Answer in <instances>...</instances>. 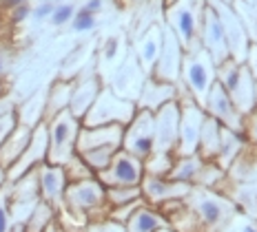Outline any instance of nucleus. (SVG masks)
Listing matches in <instances>:
<instances>
[{
    "instance_id": "0eeeda50",
    "label": "nucleus",
    "mask_w": 257,
    "mask_h": 232,
    "mask_svg": "<svg viewBox=\"0 0 257 232\" xmlns=\"http://www.w3.org/2000/svg\"><path fill=\"white\" fill-rule=\"evenodd\" d=\"M191 82L197 91L206 89V69L202 67V64H193L191 67Z\"/></svg>"
},
{
    "instance_id": "6e6552de",
    "label": "nucleus",
    "mask_w": 257,
    "mask_h": 232,
    "mask_svg": "<svg viewBox=\"0 0 257 232\" xmlns=\"http://www.w3.org/2000/svg\"><path fill=\"white\" fill-rule=\"evenodd\" d=\"M197 168H200V166H197V161H193V159H186L184 164L180 166L178 170H175V177H178V179H191L193 175H195L197 172Z\"/></svg>"
},
{
    "instance_id": "f3484780",
    "label": "nucleus",
    "mask_w": 257,
    "mask_h": 232,
    "mask_svg": "<svg viewBox=\"0 0 257 232\" xmlns=\"http://www.w3.org/2000/svg\"><path fill=\"white\" fill-rule=\"evenodd\" d=\"M3 133H5V128H3V124H0V139H3Z\"/></svg>"
},
{
    "instance_id": "7ed1b4c3",
    "label": "nucleus",
    "mask_w": 257,
    "mask_h": 232,
    "mask_svg": "<svg viewBox=\"0 0 257 232\" xmlns=\"http://www.w3.org/2000/svg\"><path fill=\"white\" fill-rule=\"evenodd\" d=\"M73 137V122L71 120H58L53 124L51 131V153L56 157H60L69 150V144H71Z\"/></svg>"
},
{
    "instance_id": "423d86ee",
    "label": "nucleus",
    "mask_w": 257,
    "mask_h": 232,
    "mask_svg": "<svg viewBox=\"0 0 257 232\" xmlns=\"http://www.w3.org/2000/svg\"><path fill=\"white\" fill-rule=\"evenodd\" d=\"M197 210H200V217L204 219V223H208V225H217L224 214L222 203L215 201V199H202V201L197 203Z\"/></svg>"
},
{
    "instance_id": "4468645a",
    "label": "nucleus",
    "mask_w": 257,
    "mask_h": 232,
    "mask_svg": "<svg viewBox=\"0 0 257 232\" xmlns=\"http://www.w3.org/2000/svg\"><path fill=\"white\" fill-rule=\"evenodd\" d=\"M217 111L222 113V115H228V111H231V106H228V100H224V98L219 100L217 102Z\"/></svg>"
},
{
    "instance_id": "1a4fd4ad",
    "label": "nucleus",
    "mask_w": 257,
    "mask_h": 232,
    "mask_svg": "<svg viewBox=\"0 0 257 232\" xmlns=\"http://www.w3.org/2000/svg\"><path fill=\"white\" fill-rule=\"evenodd\" d=\"M73 27H76L78 31L93 27V16H91V12H87V9H84V12H80L78 18H76V23H73Z\"/></svg>"
},
{
    "instance_id": "20e7f679",
    "label": "nucleus",
    "mask_w": 257,
    "mask_h": 232,
    "mask_svg": "<svg viewBox=\"0 0 257 232\" xmlns=\"http://www.w3.org/2000/svg\"><path fill=\"white\" fill-rule=\"evenodd\" d=\"M160 225H162V221L155 217L151 210H140L128 221V232H155Z\"/></svg>"
},
{
    "instance_id": "39448f33",
    "label": "nucleus",
    "mask_w": 257,
    "mask_h": 232,
    "mask_svg": "<svg viewBox=\"0 0 257 232\" xmlns=\"http://www.w3.org/2000/svg\"><path fill=\"white\" fill-rule=\"evenodd\" d=\"M62 170L49 168L42 172V190L49 199H60L62 195Z\"/></svg>"
},
{
    "instance_id": "9d476101",
    "label": "nucleus",
    "mask_w": 257,
    "mask_h": 232,
    "mask_svg": "<svg viewBox=\"0 0 257 232\" xmlns=\"http://www.w3.org/2000/svg\"><path fill=\"white\" fill-rule=\"evenodd\" d=\"M180 25H182V34H184V38L189 40L191 34H193V16L189 12H182L180 16Z\"/></svg>"
},
{
    "instance_id": "f257e3e1",
    "label": "nucleus",
    "mask_w": 257,
    "mask_h": 232,
    "mask_svg": "<svg viewBox=\"0 0 257 232\" xmlns=\"http://www.w3.org/2000/svg\"><path fill=\"white\" fill-rule=\"evenodd\" d=\"M111 177L115 183H122V186H136L142 177L140 164L131 155H117L113 166H111Z\"/></svg>"
},
{
    "instance_id": "dca6fc26",
    "label": "nucleus",
    "mask_w": 257,
    "mask_h": 232,
    "mask_svg": "<svg viewBox=\"0 0 257 232\" xmlns=\"http://www.w3.org/2000/svg\"><path fill=\"white\" fill-rule=\"evenodd\" d=\"M244 232H257V230L253 228V225H244Z\"/></svg>"
},
{
    "instance_id": "9b49d317",
    "label": "nucleus",
    "mask_w": 257,
    "mask_h": 232,
    "mask_svg": "<svg viewBox=\"0 0 257 232\" xmlns=\"http://www.w3.org/2000/svg\"><path fill=\"white\" fill-rule=\"evenodd\" d=\"M71 14H73V7H71V5H64V7H60L56 12V16H53V23H56V25L67 23V20L71 18Z\"/></svg>"
},
{
    "instance_id": "f8f14e48",
    "label": "nucleus",
    "mask_w": 257,
    "mask_h": 232,
    "mask_svg": "<svg viewBox=\"0 0 257 232\" xmlns=\"http://www.w3.org/2000/svg\"><path fill=\"white\" fill-rule=\"evenodd\" d=\"M0 232H9V217L5 206H0Z\"/></svg>"
},
{
    "instance_id": "ddd939ff",
    "label": "nucleus",
    "mask_w": 257,
    "mask_h": 232,
    "mask_svg": "<svg viewBox=\"0 0 257 232\" xmlns=\"http://www.w3.org/2000/svg\"><path fill=\"white\" fill-rule=\"evenodd\" d=\"M237 82H239V73L233 71L228 75V91H237Z\"/></svg>"
},
{
    "instance_id": "f03ea898",
    "label": "nucleus",
    "mask_w": 257,
    "mask_h": 232,
    "mask_svg": "<svg viewBox=\"0 0 257 232\" xmlns=\"http://www.w3.org/2000/svg\"><path fill=\"white\" fill-rule=\"evenodd\" d=\"M69 199H71L78 208H95L100 203V199H102V190H100L98 183L84 181L69 190Z\"/></svg>"
},
{
    "instance_id": "2eb2a0df",
    "label": "nucleus",
    "mask_w": 257,
    "mask_h": 232,
    "mask_svg": "<svg viewBox=\"0 0 257 232\" xmlns=\"http://www.w3.org/2000/svg\"><path fill=\"white\" fill-rule=\"evenodd\" d=\"M98 7H100V0H91L89 7H87V12H91V9H98Z\"/></svg>"
}]
</instances>
